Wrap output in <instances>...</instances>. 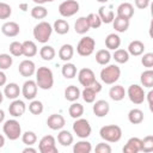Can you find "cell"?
Here are the masks:
<instances>
[{
	"instance_id": "cell-1",
	"label": "cell",
	"mask_w": 153,
	"mask_h": 153,
	"mask_svg": "<svg viewBox=\"0 0 153 153\" xmlns=\"http://www.w3.org/2000/svg\"><path fill=\"white\" fill-rule=\"evenodd\" d=\"M36 84L42 90H50L54 85V75L50 68L38 67L36 71Z\"/></svg>"
},
{
	"instance_id": "cell-2",
	"label": "cell",
	"mask_w": 153,
	"mask_h": 153,
	"mask_svg": "<svg viewBox=\"0 0 153 153\" xmlns=\"http://www.w3.org/2000/svg\"><path fill=\"white\" fill-rule=\"evenodd\" d=\"M53 33V26L48 22H39L33 27V37L38 43H47Z\"/></svg>"
},
{
	"instance_id": "cell-3",
	"label": "cell",
	"mask_w": 153,
	"mask_h": 153,
	"mask_svg": "<svg viewBox=\"0 0 153 153\" xmlns=\"http://www.w3.org/2000/svg\"><path fill=\"white\" fill-rule=\"evenodd\" d=\"M99 135L106 142H117L122 137V129L116 124H108L100 128Z\"/></svg>"
},
{
	"instance_id": "cell-4",
	"label": "cell",
	"mask_w": 153,
	"mask_h": 153,
	"mask_svg": "<svg viewBox=\"0 0 153 153\" xmlns=\"http://www.w3.org/2000/svg\"><path fill=\"white\" fill-rule=\"evenodd\" d=\"M121 76V69L117 65H109L100 71V80L106 85L115 84Z\"/></svg>"
},
{
	"instance_id": "cell-5",
	"label": "cell",
	"mask_w": 153,
	"mask_h": 153,
	"mask_svg": "<svg viewBox=\"0 0 153 153\" xmlns=\"http://www.w3.org/2000/svg\"><path fill=\"white\" fill-rule=\"evenodd\" d=\"M2 130L6 137L12 141L18 140L22 135V127L17 120H7L2 126Z\"/></svg>"
},
{
	"instance_id": "cell-6",
	"label": "cell",
	"mask_w": 153,
	"mask_h": 153,
	"mask_svg": "<svg viewBox=\"0 0 153 153\" xmlns=\"http://www.w3.org/2000/svg\"><path fill=\"white\" fill-rule=\"evenodd\" d=\"M73 131L76 134L78 137L80 139H86L91 135V131H92V128L90 126V122L85 118H76L75 122L73 123Z\"/></svg>"
},
{
	"instance_id": "cell-7",
	"label": "cell",
	"mask_w": 153,
	"mask_h": 153,
	"mask_svg": "<svg viewBox=\"0 0 153 153\" xmlns=\"http://www.w3.org/2000/svg\"><path fill=\"white\" fill-rule=\"evenodd\" d=\"M94 48H96V41L92 37L86 36L79 41L76 45V53L80 56H90L94 51Z\"/></svg>"
},
{
	"instance_id": "cell-8",
	"label": "cell",
	"mask_w": 153,
	"mask_h": 153,
	"mask_svg": "<svg viewBox=\"0 0 153 153\" xmlns=\"http://www.w3.org/2000/svg\"><path fill=\"white\" fill-rule=\"evenodd\" d=\"M126 93L128 94L130 102L134 103V104H136V105L142 104L143 100H145V98H146V93H145L142 86H140V85H137V84L130 85V86L128 87V90H127Z\"/></svg>"
},
{
	"instance_id": "cell-9",
	"label": "cell",
	"mask_w": 153,
	"mask_h": 153,
	"mask_svg": "<svg viewBox=\"0 0 153 153\" xmlns=\"http://www.w3.org/2000/svg\"><path fill=\"white\" fill-rule=\"evenodd\" d=\"M79 2L76 0H66L60 4L59 6V12L62 17H72L79 11Z\"/></svg>"
},
{
	"instance_id": "cell-10",
	"label": "cell",
	"mask_w": 153,
	"mask_h": 153,
	"mask_svg": "<svg viewBox=\"0 0 153 153\" xmlns=\"http://www.w3.org/2000/svg\"><path fill=\"white\" fill-rule=\"evenodd\" d=\"M38 149L41 153H57L56 141L53 135H45L39 140Z\"/></svg>"
},
{
	"instance_id": "cell-11",
	"label": "cell",
	"mask_w": 153,
	"mask_h": 153,
	"mask_svg": "<svg viewBox=\"0 0 153 153\" xmlns=\"http://www.w3.org/2000/svg\"><path fill=\"white\" fill-rule=\"evenodd\" d=\"M78 79L84 87H87L96 81V75L91 68H81L78 73Z\"/></svg>"
},
{
	"instance_id": "cell-12",
	"label": "cell",
	"mask_w": 153,
	"mask_h": 153,
	"mask_svg": "<svg viewBox=\"0 0 153 153\" xmlns=\"http://www.w3.org/2000/svg\"><path fill=\"white\" fill-rule=\"evenodd\" d=\"M37 88H38V86H37L36 81L29 79V80H26V81L23 84L22 93H23V96H24L25 99L32 100V99H35V97H36V94H37Z\"/></svg>"
},
{
	"instance_id": "cell-13",
	"label": "cell",
	"mask_w": 153,
	"mask_h": 153,
	"mask_svg": "<svg viewBox=\"0 0 153 153\" xmlns=\"http://www.w3.org/2000/svg\"><path fill=\"white\" fill-rule=\"evenodd\" d=\"M18 71L19 73L25 76V78H30L35 73H36V66H35V62L31 61V60H23L19 66H18Z\"/></svg>"
},
{
	"instance_id": "cell-14",
	"label": "cell",
	"mask_w": 153,
	"mask_h": 153,
	"mask_svg": "<svg viewBox=\"0 0 153 153\" xmlns=\"http://www.w3.org/2000/svg\"><path fill=\"white\" fill-rule=\"evenodd\" d=\"M47 124L51 130H60L65 127L66 120L60 114H51L47 120Z\"/></svg>"
},
{
	"instance_id": "cell-15",
	"label": "cell",
	"mask_w": 153,
	"mask_h": 153,
	"mask_svg": "<svg viewBox=\"0 0 153 153\" xmlns=\"http://www.w3.org/2000/svg\"><path fill=\"white\" fill-rule=\"evenodd\" d=\"M25 110H26V105L20 99H13V102L8 106V112L13 117H20V116H23L24 112H25Z\"/></svg>"
},
{
	"instance_id": "cell-16",
	"label": "cell",
	"mask_w": 153,
	"mask_h": 153,
	"mask_svg": "<svg viewBox=\"0 0 153 153\" xmlns=\"http://www.w3.org/2000/svg\"><path fill=\"white\" fill-rule=\"evenodd\" d=\"M1 32L7 37H16L20 32V27L16 22H6L1 26Z\"/></svg>"
},
{
	"instance_id": "cell-17",
	"label": "cell",
	"mask_w": 153,
	"mask_h": 153,
	"mask_svg": "<svg viewBox=\"0 0 153 153\" xmlns=\"http://www.w3.org/2000/svg\"><path fill=\"white\" fill-rule=\"evenodd\" d=\"M92 110H93V114H94L97 117H104V116H106V115L109 114V111H110V105H109V103H108L106 100L99 99V100H97V102L93 104Z\"/></svg>"
},
{
	"instance_id": "cell-18",
	"label": "cell",
	"mask_w": 153,
	"mask_h": 153,
	"mask_svg": "<svg viewBox=\"0 0 153 153\" xmlns=\"http://www.w3.org/2000/svg\"><path fill=\"white\" fill-rule=\"evenodd\" d=\"M123 152L124 153H137L141 152V139L140 137H130L127 143L123 147Z\"/></svg>"
},
{
	"instance_id": "cell-19",
	"label": "cell",
	"mask_w": 153,
	"mask_h": 153,
	"mask_svg": "<svg viewBox=\"0 0 153 153\" xmlns=\"http://www.w3.org/2000/svg\"><path fill=\"white\" fill-rule=\"evenodd\" d=\"M134 16V6L130 2H122L117 7V17L130 19Z\"/></svg>"
},
{
	"instance_id": "cell-20",
	"label": "cell",
	"mask_w": 153,
	"mask_h": 153,
	"mask_svg": "<svg viewBox=\"0 0 153 153\" xmlns=\"http://www.w3.org/2000/svg\"><path fill=\"white\" fill-rule=\"evenodd\" d=\"M20 92H22V90H20L19 85H17L16 82H10L4 88V96L8 99H12V100L17 99L19 97Z\"/></svg>"
},
{
	"instance_id": "cell-21",
	"label": "cell",
	"mask_w": 153,
	"mask_h": 153,
	"mask_svg": "<svg viewBox=\"0 0 153 153\" xmlns=\"http://www.w3.org/2000/svg\"><path fill=\"white\" fill-rule=\"evenodd\" d=\"M129 55H133V56H140L143 54L145 51V44L139 41V39H135V41H131L128 45V50Z\"/></svg>"
},
{
	"instance_id": "cell-22",
	"label": "cell",
	"mask_w": 153,
	"mask_h": 153,
	"mask_svg": "<svg viewBox=\"0 0 153 153\" xmlns=\"http://www.w3.org/2000/svg\"><path fill=\"white\" fill-rule=\"evenodd\" d=\"M98 16H99L102 23H105V24L112 23L114 18H115L114 11L110 10V8H106L105 6H100V7H99V10H98Z\"/></svg>"
},
{
	"instance_id": "cell-23",
	"label": "cell",
	"mask_w": 153,
	"mask_h": 153,
	"mask_svg": "<svg viewBox=\"0 0 153 153\" xmlns=\"http://www.w3.org/2000/svg\"><path fill=\"white\" fill-rule=\"evenodd\" d=\"M105 45L108 50H116L121 45V38L117 33H109L105 37Z\"/></svg>"
},
{
	"instance_id": "cell-24",
	"label": "cell",
	"mask_w": 153,
	"mask_h": 153,
	"mask_svg": "<svg viewBox=\"0 0 153 153\" xmlns=\"http://www.w3.org/2000/svg\"><path fill=\"white\" fill-rule=\"evenodd\" d=\"M74 55V48L72 44H63L60 49H59V57L60 60L68 62Z\"/></svg>"
},
{
	"instance_id": "cell-25",
	"label": "cell",
	"mask_w": 153,
	"mask_h": 153,
	"mask_svg": "<svg viewBox=\"0 0 153 153\" xmlns=\"http://www.w3.org/2000/svg\"><path fill=\"white\" fill-rule=\"evenodd\" d=\"M109 96L112 100L115 102H120L126 96V90L122 85H115V86H111V88L109 90Z\"/></svg>"
},
{
	"instance_id": "cell-26",
	"label": "cell",
	"mask_w": 153,
	"mask_h": 153,
	"mask_svg": "<svg viewBox=\"0 0 153 153\" xmlns=\"http://www.w3.org/2000/svg\"><path fill=\"white\" fill-rule=\"evenodd\" d=\"M80 96H81V92H80L79 87L75 85H69L65 90V98L68 102H75L79 99Z\"/></svg>"
},
{
	"instance_id": "cell-27",
	"label": "cell",
	"mask_w": 153,
	"mask_h": 153,
	"mask_svg": "<svg viewBox=\"0 0 153 153\" xmlns=\"http://www.w3.org/2000/svg\"><path fill=\"white\" fill-rule=\"evenodd\" d=\"M73 140H74V137H73V135L71 134V131L60 129V133L57 134V141H59V143H60L61 146L68 147V146H71V145L73 143Z\"/></svg>"
},
{
	"instance_id": "cell-28",
	"label": "cell",
	"mask_w": 153,
	"mask_h": 153,
	"mask_svg": "<svg viewBox=\"0 0 153 153\" xmlns=\"http://www.w3.org/2000/svg\"><path fill=\"white\" fill-rule=\"evenodd\" d=\"M90 25H88V22H87V18L86 17H80L76 19L75 24H74V30L76 33L79 35H84L86 33L88 30H90Z\"/></svg>"
},
{
	"instance_id": "cell-29",
	"label": "cell",
	"mask_w": 153,
	"mask_h": 153,
	"mask_svg": "<svg viewBox=\"0 0 153 153\" xmlns=\"http://www.w3.org/2000/svg\"><path fill=\"white\" fill-rule=\"evenodd\" d=\"M38 49L33 41H24L23 42V55L26 57H32L37 54Z\"/></svg>"
},
{
	"instance_id": "cell-30",
	"label": "cell",
	"mask_w": 153,
	"mask_h": 153,
	"mask_svg": "<svg viewBox=\"0 0 153 153\" xmlns=\"http://www.w3.org/2000/svg\"><path fill=\"white\" fill-rule=\"evenodd\" d=\"M112 25L117 32H126L129 29V19H124L116 16L112 20Z\"/></svg>"
},
{
	"instance_id": "cell-31",
	"label": "cell",
	"mask_w": 153,
	"mask_h": 153,
	"mask_svg": "<svg viewBox=\"0 0 153 153\" xmlns=\"http://www.w3.org/2000/svg\"><path fill=\"white\" fill-rule=\"evenodd\" d=\"M110 60H111V54L108 49H100L96 53V61L98 65L105 66L110 62Z\"/></svg>"
},
{
	"instance_id": "cell-32",
	"label": "cell",
	"mask_w": 153,
	"mask_h": 153,
	"mask_svg": "<svg viewBox=\"0 0 153 153\" xmlns=\"http://www.w3.org/2000/svg\"><path fill=\"white\" fill-rule=\"evenodd\" d=\"M53 30H55V32L59 35H66L69 31V24L65 19H57L53 25Z\"/></svg>"
},
{
	"instance_id": "cell-33",
	"label": "cell",
	"mask_w": 153,
	"mask_h": 153,
	"mask_svg": "<svg viewBox=\"0 0 153 153\" xmlns=\"http://www.w3.org/2000/svg\"><path fill=\"white\" fill-rule=\"evenodd\" d=\"M128 120L131 124H140L143 121V112L140 109H131L128 112Z\"/></svg>"
},
{
	"instance_id": "cell-34",
	"label": "cell",
	"mask_w": 153,
	"mask_h": 153,
	"mask_svg": "<svg viewBox=\"0 0 153 153\" xmlns=\"http://www.w3.org/2000/svg\"><path fill=\"white\" fill-rule=\"evenodd\" d=\"M91 151H92V145H91V142H88L86 140L78 141L73 146V152L74 153H90Z\"/></svg>"
},
{
	"instance_id": "cell-35",
	"label": "cell",
	"mask_w": 153,
	"mask_h": 153,
	"mask_svg": "<svg viewBox=\"0 0 153 153\" xmlns=\"http://www.w3.org/2000/svg\"><path fill=\"white\" fill-rule=\"evenodd\" d=\"M68 114L72 118H79L82 116L84 114V106L80 104V103H75V102H72V104L69 105V109H68Z\"/></svg>"
},
{
	"instance_id": "cell-36",
	"label": "cell",
	"mask_w": 153,
	"mask_h": 153,
	"mask_svg": "<svg viewBox=\"0 0 153 153\" xmlns=\"http://www.w3.org/2000/svg\"><path fill=\"white\" fill-rule=\"evenodd\" d=\"M55 49L51 45H43L39 49V56L44 60V61H51L55 57Z\"/></svg>"
},
{
	"instance_id": "cell-37",
	"label": "cell",
	"mask_w": 153,
	"mask_h": 153,
	"mask_svg": "<svg viewBox=\"0 0 153 153\" xmlns=\"http://www.w3.org/2000/svg\"><path fill=\"white\" fill-rule=\"evenodd\" d=\"M62 75L66 78V79H73L75 75H76V67L74 63H71V62H66L63 66H62Z\"/></svg>"
},
{
	"instance_id": "cell-38",
	"label": "cell",
	"mask_w": 153,
	"mask_h": 153,
	"mask_svg": "<svg viewBox=\"0 0 153 153\" xmlns=\"http://www.w3.org/2000/svg\"><path fill=\"white\" fill-rule=\"evenodd\" d=\"M140 80H141V84H142L143 87L151 88L153 86V71L151 68H148L147 71L142 72L141 76H140Z\"/></svg>"
},
{
	"instance_id": "cell-39",
	"label": "cell",
	"mask_w": 153,
	"mask_h": 153,
	"mask_svg": "<svg viewBox=\"0 0 153 153\" xmlns=\"http://www.w3.org/2000/svg\"><path fill=\"white\" fill-rule=\"evenodd\" d=\"M114 60L117 62V63H127L129 61V53L124 49H116L114 55H112Z\"/></svg>"
},
{
	"instance_id": "cell-40",
	"label": "cell",
	"mask_w": 153,
	"mask_h": 153,
	"mask_svg": "<svg viewBox=\"0 0 153 153\" xmlns=\"http://www.w3.org/2000/svg\"><path fill=\"white\" fill-rule=\"evenodd\" d=\"M48 16V10L42 5H36L31 10V17L35 19H44Z\"/></svg>"
},
{
	"instance_id": "cell-41",
	"label": "cell",
	"mask_w": 153,
	"mask_h": 153,
	"mask_svg": "<svg viewBox=\"0 0 153 153\" xmlns=\"http://www.w3.org/2000/svg\"><path fill=\"white\" fill-rule=\"evenodd\" d=\"M96 94L97 92L91 87V86H87L82 90L81 92V96H82V99L86 102V103H93L96 100Z\"/></svg>"
},
{
	"instance_id": "cell-42",
	"label": "cell",
	"mask_w": 153,
	"mask_h": 153,
	"mask_svg": "<svg viewBox=\"0 0 153 153\" xmlns=\"http://www.w3.org/2000/svg\"><path fill=\"white\" fill-rule=\"evenodd\" d=\"M44 110V106H43V103L41 100H36V99H32L31 103L29 104V111L32 114V115H41Z\"/></svg>"
},
{
	"instance_id": "cell-43",
	"label": "cell",
	"mask_w": 153,
	"mask_h": 153,
	"mask_svg": "<svg viewBox=\"0 0 153 153\" xmlns=\"http://www.w3.org/2000/svg\"><path fill=\"white\" fill-rule=\"evenodd\" d=\"M22 141H23V143H25L26 146H32V145H35L36 141H37V135H36V133H33V131H31V130H27V131H25V133L22 135Z\"/></svg>"
},
{
	"instance_id": "cell-44",
	"label": "cell",
	"mask_w": 153,
	"mask_h": 153,
	"mask_svg": "<svg viewBox=\"0 0 153 153\" xmlns=\"http://www.w3.org/2000/svg\"><path fill=\"white\" fill-rule=\"evenodd\" d=\"M153 151V136L147 135L143 139H141V152L149 153Z\"/></svg>"
},
{
	"instance_id": "cell-45",
	"label": "cell",
	"mask_w": 153,
	"mask_h": 153,
	"mask_svg": "<svg viewBox=\"0 0 153 153\" xmlns=\"http://www.w3.org/2000/svg\"><path fill=\"white\" fill-rule=\"evenodd\" d=\"M10 53L12 56H22L23 55V43L18 42V41H13L11 44H10Z\"/></svg>"
},
{
	"instance_id": "cell-46",
	"label": "cell",
	"mask_w": 153,
	"mask_h": 153,
	"mask_svg": "<svg viewBox=\"0 0 153 153\" xmlns=\"http://www.w3.org/2000/svg\"><path fill=\"white\" fill-rule=\"evenodd\" d=\"M13 63V59L10 54H0V69H8Z\"/></svg>"
},
{
	"instance_id": "cell-47",
	"label": "cell",
	"mask_w": 153,
	"mask_h": 153,
	"mask_svg": "<svg viewBox=\"0 0 153 153\" xmlns=\"http://www.w3.org/2000/svg\"><path fill=\"white\" fill-rule=\"evenodd\" d=\"M86 18H87V22H88V25L91 29H98L102 25V20L99 18L98 13H90Z\"/></svg>"
},
{
	"instance_id": "cell-48",
	"label": "cell",
	"mask_w": 153,
	"mask_h": 153,
	"mask_svg": "<svg viewBox=\"0 0 153 153\" xmlns=\"http://www.w3.org/2000/svg\"><path fill=\"white\" fill-rule=\"evenodd\" d=\"M12 14V8L6 2H0V19H7Z\"/></svg>"
},
{
	"instance_id": "cell-49",
	"label": "cell",
	"mask_w": 153,
	"mask_h": 153,
	"mask_svg": "<svg viewBox=\"0 0 153 153\" xmlns=\"http://www.w3.org/2000/svg\"><path fill=\"white\" fill-rule=\"evenodd\" d=\"M141 63L147 68H152L153 67V54L152 53L143 54V56L141 57Z\"/></svg>"
},
{
	"instance_id": "cell-50",
	"label": "cell",
	"mask_w": 153,
	"mask_h": 153,
	"mask_svg": "<svg viewBox=\"0 0 153 153\" xmlns=\"http://www.w3.org/2000/svg\"><path fill=\"white\" fill-rule=\"evenodd\" d=\"M94 151H96L97 153H111L112 148H111V146H110L109 143L100 142V143H98V145L96 146Z\"/></svg>"
},
{
	"instance_id": "cell-51",
	"label": "cell",
	"mask_w": 153,
	"mask_h": 153,
	"mask_svg": "<svg viewBox=\"0 0 153 153\" xmlns=\"http://www.w3.org/2000/svg\"><path fill=\"white\" fill-rule=\"evenodd\" d=\"M135 1V6L140 10H145L149 6V0H134Z\"/></svg>"
},
{
	"instance_id": "cell-52",
	"label": "cell",
	"mask_w": 153,
	"mask_h": 153,
	"mask_svg": "<svg viewBox=\"0 0 153 153\" xmlns=\"http://www.w3.org/2000/svg\"><path fill=\"white\" fill-rule=\"evenodd\" d=\"M6 81H7V76H6V74L0 69V86L6 85Z\"/></svg>"
},
{
	"instance_id": "cell-53",
	"label": "cell",
	"mask_w": 153,
	"mask_h": 153,
	"mask_svg": "<svg viewBox=\"0 0 153 153\" xmlns=\"http://www.w3.org/2000/svg\"><path fill=\"white\" fill-rule=\"evenodd\" d=\"M91 87H92V88H93V90H94V91H96L97 93L102 91V85H100V84H99V82H98L97 80H96V81H94V82H93V84L91 85Z\"/></svg>"
},
{
	"instance_id": "cell-54",
	"label": "cell",
	"mask_w": 153,
	"mask_h": 153,
	"mask_svg": "<svg viewBox=\"0 0 153 153\" xmlns=\"http://www.w3.org/2000/svg\"><path fill=\"white\" fill-rule=\"evenodd\" d=\"M152 97H153V91H149L148 93H147V99H148V105H149V109L152 110Z\"/></svg>"
},
{
	"instance_id": "cell-55",
	"label": "cell",
	"mask_w": 153,
	"mask_h": 153,
	"mask_svg": "<svg viewBox=\"0 0 153 153\" xmlns=\"http://www.w3.org/2000/svg\"><path fill=\"white\" fill-rule=\"evenodd\" d=\"M27 152H30V153H36V152H37V149H35V148H32V147L27 146L26 148H24V149H23V153H27Z\"/></svg>"
},
{
	"instance_id": "cell-56",
	"label": "cell",
	"mask_w": 153,
	"mask_h": 153,
	"mask_svg": "<svg viewBox=\"0 0 153 153\" xmlns=\"http://www.w3.org/2000/svg\"><path fill=\"white\" fill-rule=\"evenodd\" d=\"M4 120H5V112H4V110L0 109V123H2Z\"/></svg>"
},
{
	"instance_id": "cell-57",
	"label": "cell",
	"mask_w": 153,
	"mask_h": 153,
	"mask_svg": "<svg viewBox=\"0 0 153 153\" xmlns=\"http://www.w3.org/2000/svg\"><path fill=\"white\" fill-rule=\"evenodd\" d=\"M4 145H5V137H4V135L0 134V148L4 147Z\"/></svg>"
},
{
	"instance_id": "cell-58",
	"label": "cell",
	"mask_w": 153,
	"mask_h": 153,
	"mask_svg": "<svg viewBox=\"0 0 153 153\" xmlns=\"http://www.w3.org/2000/svg\"><path fill=\"white\" fill-rule=\"evenodd\" d=\"M35 4H37V5H43L44 2H45V0H32Z\"/></svg>"
},
{
	"instance_id": "cell-59",
	"label": "cell",
	"mask_w": 153,
	"mask_h": 153,
	"mask_svg": "<svg viewBox=\"0 0 153 153\" xmlns=\"http://www.w3.org/2000/svg\"><path fill=\"white\" fill-rule=\"evenodd\" d=\"M2 100H4V93L0 91V104L2 103Z\"/></svg>"
},
{
	"instance_id": "cell-60",
	"label": "cell",
	"mask_w": 153,
	"mask_h": 153,
	"mask_svg": "<svg viewBox=\"0 0 153 153\" xmlns=\"http://www.w3.org/2000/svg\"><path fill=\"white\" fill-rule=\"evenodd\" d=\"M98 2H102V4H105V2H108L109 0H97Z\"/></svg>"
},
{
	"instance_id": "cell-61",
	"label": "cell",
	"mask_w": 153,
	"mask_h": 153,
	"mask_svg": "<svg viewBox=\"0 0 153 153\" xmlns=\"http://www.w3.org/2000/svg\"><path fill=\"white\" fill-rule=\"evenodd\" d=\"M51 1H54V0H45V2H51Z\"/></svg>"
}]
</instances>
